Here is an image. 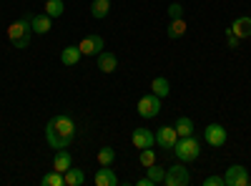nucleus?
<instances>
[{
    "mask_svg": "<svg viewBox=\"0 0 251 186\" xmlns=\"http://www.w3.org/2000/svg\"><path fill=\"white\" fill-rule=\"evenodd\" d=\"M75 138V121L66 113H58L46 123V141L50 149H68Z\"/></svg>",
    "mask_w": 251,
    "mask_h": 186,
    "instance_id": "nucleus-1",
    "label": "nucleus"
},
{
    "mask_svg": "<svg viewBox=\"0 0 251 186\" xmlns=\"http://www.w3.org/2000/svg\"><path fill=\"white\" fill-rule=\"evenodd\" d=\"M30 35H33V28H30V15L25 13L23 18H18L15 23L8 28V40L13 48H20L25 51L30 46Z\"/></svg>",
    "mask_w": 251,
    "mask_h": 186,
    "instance_id": "nucleus-2",
    "label": "nucleus"
},
{
    "mask_svg": "<svg viewBox=\"0 0 251 186\" xmlns=\"http://www.w3.org/2000/svg\"><path fill=\"white\" fill-rule=\"evenodd\" d=\"M174 156L183 163H191L201 156V141L196 136H181L174 146Z\"/></svg>",
    "mask_w": 251,
    "mask_h": 186,
    "instance_id": "nucleus-3",
    "label": "nucleus"
},
{
    "mask_svg": "<svg viewBox=\"0 0 251 186\" xmlns=\"http://www.w3.org/2000/svg\"><path fill=\"white\" fill-rule=\"evenodd\" d=\"M188 181H191V174H188L183 161H178V163H174V166L166 169V179H163L166 186H186Z\"/></svg>",
    "mask_w": 251,
    "mask_h": 186,
    "instance_id": "nucleus-4",
    "label": "nucleus"
},
{
    "mask_svg": "<svg viewBox=\"0 0 251 186\" xmlns=\"http://www.w3.org/2000/svg\"><path fill=\"white\" fill-rule=\"evenodd\" d=\"M136 108H138V116L141 118H156L161 113V98L156 93H149V96L138 98Z\"/></svg>",
    "mask_w": 251,
    "mask_h": 186,
    "instance_id": "nucleus-5",
    "label": "nucleus"
},
{
    "mask_svg": "<svg viewBox=\"0 0 251 186\" xmlns=\"http://www.w3.org/2000/svg\"><path fill=\"white\" fill-rule=\"evenodd\" d=\"M203 141L211 149H221L224 143H226V129L221 126V123H208L206 131H203Z\"/></svg>",
    "mask_w": 251,
    "mask_h": 186,
    "instance_id": "nucleus-6",
    "label": "nucleus"
},
{
    "mask_svg": "<svg viewBox=\"0 0 251 186\" xmlns=\"http://www.w3.org/2000/svg\"><path fill=\"white\" fill-rule=\"evenodd\" d=\"M224 181H226V186H246L251 179H249L246 166H241V163H234V166H228V169H226Z\"/></svg>",
    "mask_w": 251,
    "mask_h": 186,
    "instance_id": "nucleus-7",
    "label": "nucleus"
},
{
    "mask_svg": "<svg viewBox=\"0 0 251 186\" xmlns=\"http://www.w3.org/2000/svg\"><path fill=\"white\" fill-rule=\"evenodd\" d=\"M131 141H133V146H136L138 151H141V149H151V146H156V133H153L151 129L141 126V129H133Z\"/></svg>",
    "mask_w": 251,
    "mask_h": 186,
    "instance_id": "nucleus-8",
    "label": "nucleus"
},
{
    "mask_svg": "<svg viewBox=\"0 0 251 186\" xmlns=\"http://www.w3.org/2000/svg\"><path fill=\"white\" fill-rule=\"evenodd\" d=\"M78 48L83 55H98L100 51H106V40H103V35H86L78 43Z\"/></svg>",
    "mask_w": 251,
    "mask_h": 186,
    "instance_id": "nucleus-9",
    "label": "nucleus"
},
{
    "mask_svg": "<svg viewBox=\"0 0 251 186\" xmlns=\"http://www.w3.org/2000/svg\"><path fill=\"white\" fill-rule=\"evenodd\" d=\"M176 141H178V133H176L174 126H161V129L156 131V146H161V149H166V151H174Z\"/></svg>",
    "mask_w": 251,
    "mask_h": 186,
    "instance_id": "nucleus-10",
    "label": "nucleus"
},
{
    "mask_svg": "<svg viewBox=\"0 0 251 186\" xmlns=\"http://www.w3.org/2000/svg\"><path fill=\"white\" fill-rule=\"evenodd\" d=\"M30 28H33V33H38V35H46V33L53 28V18H50L48 13L30 15Z\"/></svg>",
    "mask_w": 251,
    "mask_h": 186,
    "instance_id": "nucleus-11",
    "label": "nucleus"
},
{
    "mask_svg": "<svg viewBox=\"0 0 251 186\" xmlns=\"http://www.w3.org/2000/svg\"><path fill=\"white\" fill-rule=\"evenodd\" d=\"M96 58H98V71H100V73H113V71L118 68V58H116V53H111V51H100Z\"/></svg>",
    "mask_w": 251,
    "mask_h": 186,
    "instance_id": "nucleus-12",
    "label": "nucleus"
},
{
    "mask_svg": "<svg viewBox=\"0 0 251 186\" xmlns=\"http://www.w3.org/2000/svg\"><path fill=\"white\" fill-rule=\"evenodd\" d=\"M73 166V159L66 149H55V156H53V169L60 171V174H66L68 169Z\"/></svg>",
    "mask_w": 251,
    "mask_h": 186,
    "instance_id": "nucleus-13",
    "label": "nucleus"
},
{
    "mask_svg": "<svg viewBox=\"0 0 251 186\" xmlns=\"http://www.w3.org/2000/svg\"><path fill=\"white\" fill-rule=\"evenodd\" d=\"M96 186H118V176L111 171V166H100L96 171Z\"/></svg>",
    "mask_w": 251,
    "mask_h": 186,
    "instance_id": "nucleus-14",
    "label": "nucleus"
},
{
    "mask_svg": "<svg viewBox=\"0 0 251 186\" xmlns=\"http://www.w3.org/2000/svg\"><path fill=\"white\" fill-rule=\"evenodd\" d=\"M231 33L239 38H251V18L249 15H239L231 23Z\"/></svg>",
    "mask_w": 251,
    "mask_h": 186,
    "instance_id": "nucleus-15",
    "label": "nucleus"
},
{
    "mask_svg": "<svg viewBox=\"0 0 251 186\" xmlns=\"http://www.w3.org/2000/svg\"><path fill=\"white\" fill-rule=\"evenodd\" d=\"M80 48L78 46H66V48H63L60 51V63L63 66H78L80 63Z\"/></svg>",
    "mask_w": 251,
    "mask_h": 186,
    "instance_id": "nucleus-16",
    "label": "nucleus"
},
{
    "mask_svg": "<svg viewBox=\"0 0 251 186\" xmlns=\"http://www.w3.org/2000/svg\"><path fill=\"white\" fill-rule=\"evenodd\" d=\"M151 93H156L158 98H166V96L171 93V83H169L163 76H156V78L151 80Z\"/></svg>",
    "mask_w": 251,
    "mask_h": 186,
    "instance_id": "nucleus-17",
    "label": "nucleus"
},
{
    "mask_svg": "<svg viewBox=\"0 0 251 186\" xmlns=\"http://www.w3.org/2000/svg\"><path fill=\"white\" fill-rule=\"evenodd\" d=\"M174 129H176L178 138H181V136H194V121L188 118V116H178L176 123H174Z\"/></svg>",
    "mask_w": 251,
    "mask_h": 186,
    "instance_id": "nucleus-18",
    "label": "nucleus"
},
{
    "mask_svg": "<svg viewBox=\"0 0 251 186\" xmlns=\"http://www.w3.org/2000/svg\"><path fill=\"white\" fill-rule=\"evenodd\" d=\"M108 13H111V0H93L91 3V15L96 20H103Z\"/></svg>",
    "mask_w": 251,
    "mask_h": 186,
    "instance_id": "nucleus-19",
    "label": "nucleus"
},
{
    "mask_svg": "<svg viewBox=\"0 0 251 186\" xmlns=\"http://www.w3.org/2000/svg\"><path fill=\"white\" fill-rule=\"evenodd\" d=\"M186 20L183 18H176V20H171L169 23V28H166V35H169L171 40H176V38H181V35H186Z\"/></svg>",
    "mask_w": 251,
    "mask_h": 186,
    "instance_id": "nucleus-20",
    "label": "nucleus"
},
{
    "mask_svg": "<svg viewBox=\"0 0 251 186\" xmlns=\"http://www.w3.org/2000/svg\"><path fill=\"white\" fill-rule=\"evenodd\" d=\"M63 176H66V186H83V184H86V171H83V169H73L71 166Z\"/></svg>",
    "mask_w": 251,
    "mask_h": 186,
    "instance_id": "nucleus-21",
    "label": "nucleus"
},
{
    "mask_svg": "<svg viewBox=\"0 0 251 186\" xmlns=\"http://www.w3.org/2000/svg\"><path fill=\"white\" fill-rule=\"evenodd\" d=\"M146 176L153 181V186H158V184H163V179H166V166L151 163V166H146Z\"/></svg>",
    "mask_w": 251,
    "mask_h": 186,
    "instance_id": "nucleus-22",
    "label": "nucleus"
},
{
    "mask_svg": "<svg viewBox=\"0 0 251 186\" xmlns=\"http://www.w3.org/2000/svg\"><path fill=\"white\" fill-rule=\"evenodd\" d=\"M40 184H43V186H66V176L53 169V171H48L43 179H40Z\"/></svg>",
    "mask_w": 251,
    "mask_h": 186,
    "instance_id": "nucleus-23",
    "label": "nucleus"
},
{
    "mask_svg": "<svg viewBox=\"0 0 251 186\" xmlns=\"http://www.w3.org/2000/svg\"><path fill=\"white\" fill-rule=\"evenodd\" d=\"M46 13L55 20L66 13V3H63V0H46Z\"/></svg>",
    "mask_w": 251,
    "mask_h": 186,
    "instance_id": "nucleus-24",
    "label": "nucleus"
},
{
    "mask_svg": "<svg viewBox=\"0 0 251 186\" xmlns=\"http://www.w3.org/2000/svg\"><path fill=\"white\" fill-rule=\"evenodd\" d=\"M113 161H116V151H113L111 146H103V149L98 151V163H100V166H111Z\"/></svg>",
    "mask_w": 251,
    "mask_h": 186,
    "instance_id": "nucleus-25",
    "label": "nucleus"
},
{
    "mask_svg": "<svg viewBox=\"0 0 251 186\" xmlns=\"http://www.w3.org/2000/svg\"><path fill=\"white\" fill-rule=\"evenodd\" d=\"M138 161L143 163V166H151V163H156V151H153V146H151V149H141Z\"/></svg>",
    "mask_w": 251,
    "mask_h": 186,
    "instance_id": "nucleus-26",
    "label": "nucleus"
},
{
    "mask_svg": "<svg viewBox=\"0 0 251 186\" xmlns=\"http://www.w3.org/2000/svg\"><path fill=\"white\" fill-rule=\"evenodd\" d=\"M169 18H171V20L183 18V5H181V3H171V5H169Z\"/></svg>",
    "mask_w": 251,
    "mask_h": 186,
    "instance_id": "nucleus-27",
    "label": "nucleus"
},
{
    "mask_svg": "<svg viewBox=\"0 0 251 186\" xmlns=\"http://www.w3.org/2000/svg\"><path fill=\"white\" fill-rule=\"evenodd\" d=\"M226 43H228V48H239L241 38H239V35H234V33H231V28H226Z\"/></svg>",
    "mask_w": 251,
    "mask_h": 186,
    "instance_id": "nucleus-28",
    "label": "nucleus"
},
{
    "mask_svg": "<svg viewBox=\"0 0 251 186\" xmlns=\"http://www.w3.org/2000/svg\"><path fill=\"white\" fill-rule=\"evenodd\" d=\"M203 186H226V181H224V176H206Z\"/></svg>",
    "mask_w": 251,
    "mask_h": 186,
    "instance_id": "nucleus-29",
    "label": "nucleus"
},
{
    "mask_svg": "<svg viewBox=\"0 0 251 186\" xmlns=\"http://www.w3.org/2000/svg\"><path fill=\"white\" fill-rule=\"evenodd\" d=\"M136 184H138V186H153V181H151L149 176H143V179H138Z\"/></svg>",
    "mask_w": 251,
    "mask_h": 186,
    "instance_id": "nucleus-30",
    "label": "nucleus"
}]
</instances>
